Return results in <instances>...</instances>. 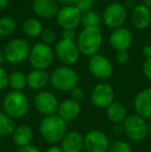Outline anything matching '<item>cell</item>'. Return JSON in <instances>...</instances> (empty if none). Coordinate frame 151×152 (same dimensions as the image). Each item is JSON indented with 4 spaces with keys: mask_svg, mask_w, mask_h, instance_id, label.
Returning <instances> with one entry per match:
<instances>
[{
    "mask_svg": "<svg viewBox=\"0 0 151 152\" xmlns=\"http://www.w3.org/2000/svg\"><path fill=\"white\" fill-rule=\"evenodd\" d=\"M66 124L57 114L46 116L39 122L38 132L42 140L51 145H56L61 142L67 132Z\"/></svg>",
    "mask_w": 151,
    "mask_h": 152,
    "instance_id": "6da1fadb",
    "label": "cell"
},
{
    "mask_svg": "<svg viewBox=\"0 0 151 152\" xmlns=\"http://www.w3.org/2000/svg\"><path fill=\"white\" fill-rule=\"evenodd\" d=\"M77 46L80 54L90 58L97 54L103 45V34L99 27H88L83 28L77 37Z\"/></svg>",
    "mask_w": 151,
    "mask_h": 152,
    "instance_id": "7a4b0ae2",
    "label": "cell"
},
{
    "mask_svg": "<svg viewBox=\"0 0 151 152\" xmlns=\"http://www.w3.org/2000/svg\"><path fill=\"white\" fill-rule=\"evenodd\" d=\"M2 109L5 114L12 119H20L25 117L29 112V99L22 91H10L3 97Z\"/></svg>",
    "mask_w": 151,
    "mask_h": 152,
    "instance_id": "3957f363",
    "label": "cell"
},
{
    "mask_svg": "<svg viewBox=\"0 0 151 152\" xmlns=\"http://www.w3.org/2000/svg\"><path fill=\"white\" fill-rule=\"evenodd\" d=\"M50 83L53 88L61 92H71L78 86L79 76L71 66H59L50 75Z\"/></svg>",
    "mask_w": 151,
    "mask_h": 152,
    "instance_id": "277c9868",
    "label": "cell"
},
{
    "mask_svg": "<svg viewBox=\"0 0 151 152\" xmlns=\"http://www.w3.org/2000/svg\"><path fill=\"white\" fill-rule=\"evenodd\" d=\"M122 127L124 134L131 142H142L148 137V121L136 113L126 117Z\"/></svg>",
    "mask_w": 151,
    "mask_h": 152,
    "instance_id": "5b68a950",
    "label": "cell"
},
{
    "mask_svg": "<svg viewBox=\"0 0 151 152\" xmlns=\"http://www.w3.org/2000/svg\"><path fill=\"white\" fill-rule=\"evenodd\" d=\"M28 60L33 69L46 70L52 65L54 60V52L50 45L37 42L30 48Z\"/></svg>",
    "mask_w": 151,
    "mask_h": 152,
    "instance_id": "8992f818",
    "label": "cell"
},
{
    "mask_svg": "<svg viewBox=\"0 0 151 152\" xmlns=\"http://www.w3.org/2000/svg\"><path fill=\"white\" fill-rule=\"evenodd\" d=\"M127 19V10L123 3L112 2L104 10L101 20L106 27L110 29H117L123 26Z\"/></svg>",
    "mask_w": 151,
    "mask_h": 152,
    "instance_id": "52a82bcc",
    "label": "cell"
},
{
    "mask_svg": "<svg viewBox=\"0 0 151 152\" xmlns=\"http://www.w3.org/2000/svg\"><path fill=\"white\" fill-rule=\"evenodd\" d=\"M3 52L5 61L12 64H20L28 59L30 47L23 38H14L7 42Z\"/></svg>",
    "mask_w": 151,
    "mask_h": 152,
    "instance_id": "ba28073f",
    "label": "cell"
},
{
    "mask_svg": "<svg viewBox=\"0 0 151 152\" xmlns=\"http://www.w3.org/2000/svg\"><path fill=\"white\" fill-rule=\"evenodd\" d=\"M88 70L94 78L106 81L113 76L114 66L109 58L97 53L89 58Z\"/></svg>",
    "mask_w": 151,
    "mask_h": 152,
    "instance_id": "9c48e42d",
    "label": "cell"
},
{
    "mask_svg": "<svg viewBox=\"0 0 151 152\" xmlns=\"http://www.w3.org/2000/svg\"><path fill=\"white\" fill-rule=\"evenodd\" d=\"M58 106V98L50 91H39L35 94L33 98V107L35 111L44 117L57 114Z\"/></svg>",
    "mask_w": 151,
    "mask_h": 152,
    "instance_id": "30bf717a",
    "label": "cell"
},
{
    "mask_svg": "<svg viewBox=\"0 0 151 152\" xmlns=\"http://www.w3.org/2000/svg\"><path fill=\"white\" fill-rule=\"evenodd\" d=\"M114 88L108 83H98L93 87L90 94V102L95 108L107 109L112 102H115Z\"/></svg>",
    "mask_w": 151,
    "mask_h": 152,
    "instance_id": "8fae6325",
    "label": "cell"
},
{
    "mask_svg": "<svg viewBox=\"0 0 151 152\" xmlns=\"http://www.w3.org/2000/svg\"><path fill=\"white\" fill-rule=\"evenodd\" d=\"M55 55L59 61L66 66L73 65L78 62L80 51L75 40H67L61 38L55 46Z\"/></svg>",
    "mask_w": 151,
    "mask_h": 152,
    "instance_id": "7c38bea8",
    "label": "cell"
},
{
    "mask_svg": "<svg viewBox=\"0 0 151 152\" xmlns=\"http://www.w3.org/2000/svg\"><path fill=\"white\" fill-rule=\"evenodd\" d=\"M110 144L109 137L101 130H89L84 136V149L87 152H108Z\"/></svg>",
    "mask_w": 151,
    "mask_h": 152,
    "instance_id": "4fadbf2b",
    "label": "cell"
},
{
    "mask_svg": "<svg viewBox=\"0 0 151 152\" xmlns=\"http://www.w3.org/2000/svg\"><path fill=\"white\" fill-rule=\"evenodd\" d=\"M81 18H82V12L75 5L63 6L57 14L56 21L63 30L67 29L75 30L81 24Z\"/></svg>",
    "mask_w": 151,
    "mask_h": 152,
    "instance_id": "5bb4252c",
    "label": "cell"
},
{
    "mask_svg": "<svg viewBox=\"0 0 151 152\" xmlns=\"http://www.w3.org/2000/svg\"><path fill=\"white\" fill-rule=\"evenodd\" d=\"M133 106L136 114L151 121V87L142 89L136 94Z\"/></svg>",
    "mask_w": 151,
    "mask_h": 152,
    "instance_id": "9a60e30c",
    "label": "cell"
},
{
    "mask_svg": "<svg viewBox=\"0 0 151 152\" xmlns=\"http://www.w3.org/2000/svg\"><path fill=\"white\" fill-rule=\"evenodd\" d=\"M109 42L113 50L116 52L127 51L133 42V34L129 29L125 28V27L114 29L110 34Z\"/></svg>",
    "mask_w": 151,
    "mask_h": 152,
    "instance_id": "2e32d148",
    "label": "cell"
},
{
    "mask_svg": "<svg viewBox=\"0 0 151 152\" xmlns=\"http://www.w3.org/2000/svg\"><path fill=\"white\" fill-rule=\"evenodd\" d=\"M81 104L73 98H65L59 102L57 115L66 123L75 121L81 114Z\"/></svg>",
    "mask_w": 151,
    "mask_h": 152,
    "instance_id": "e0dca14e",
    "label": "cell"
},
{
    "mask_svg": "<svg viewBox=\"0 0 151 152\" xmlns=\"http://www.w3.org/2000/svg\"><path fill=\"white\" fill-rule=\"evenodd\" d=\"M34 14L38 18L52 19L56 18L59 12V3L56 0H34L32 4Z\"/></svg>",
    "mask_w": 151,
    "mask_h": 152,
    "instance_id": "ac0fdd59",
    "label": "cell"
},
{
    "mask_svg": "<svg viewBox=\"0 0 151 152\" xmlns=\"http://www.w3.org/2000/svg\"><path fill=\"white\" fill-rule=\"evenodd\" d=\"M59 146L63 152H82L84 150V136L77 130L67 132Z\"/></svg>",
    "mask_w": 151,
    "mask_h": 152,
    "instance_id": "d6986e66",
    "label": "cell"
},
{
    "mask_svg": "<svg viewBox=\"0 0 151 152\" xmlns=\"http://www.w3.org/2000/svg\"><path fill=\"white\" fill-rule=\"evenodd\" d=\"M131 24L136 29L143 30L151 24V12L150 8L144 6L143 4L136 5L131 10Z\"/></svg>",
    "mask_w": 151,
    "mask_h": 152,
    "instance_id": "ffe728a7",
    "label": "cell"
},
{
    "mask_svg": "<svg viewBox=\"0 0 151 152\" xmlns=\"http://www.w3.org/2000/svg\"><path fill=\"white\" fill-rule=\"evenodd\" d=\"M33 138H34V132L31 126L28 124H20L16 125L15 130L12 134V139L14 144L19 148H22L25 146L32 145Z\"/></svg>",
    "mask_w": 151,
    "mask_h": 152,
    "instance_id": "44dd1931",
    "label": "cell"
},
{
    "mask_svg": "<svg viewBox=\"0 0 151 152\" xmlns=\"http://www.w3.org/2000/svg\"><path fill=\"white\" fill-rule=\"evenodd\" d=\"M27 86L35 91H42L50 83V75L46 70L33 69L27 75Z\"/></svg>",
    "mask_w": 151,
    "mask_h": 152,
    "instance_id": "7402d4cb",
    "label": "cell"
},
{
    "mask_svg": "<svg viewBox=\"0 0 151 152\" xmlns=\"http://www.w3.org/2000/svg\"><path fill=\"white\" fill-rule=\"evenodd\" d=\"M106 116L114 125H122L128 115L124 104L119 102H114L106 109Z\"/></svg>",
    "mask_w": 151,
    "mask_h": 152,
    "instance_id": "603a6c76",
    "label": "cell"
},
{
    "mask_svg": "<svg viewBox=\"0 0 151 152\" xmlns=\"http://www.w3.org/2000/svg\"><path fill=\"white\" fill-rule=\"evenodd\" d=\"M23 32L28 37H37L42 32V25L39 20L35 18H29L23 23Z\"/></svg>",
    "mask_w": 151,
    "mask_h": 152,
    "instance_id": "cb8c5ba5",
    "label": "cell"
},
{
    "mask_svg": "<svg viewBox=\"0 0 151 152\" xmlns=\"http://www.w3.org/2000/svg\"><path fill=\"white\" fill-rule=\"evenodd\" d=\"M16 127L15 120L7 114L0 111V138H6L12 134Z\"/></svg>",
    "mask_w": 151,
    "mask_h": 152,
    "instance_id": "d4e9b609",
    "label": "cell"
},
{
    "mask_svg": "<svg viewBox=\"0 0 151 152\" xmlns=\"http://www.w3.org/2000/svg\"><path fill=\"white\" fill-rule=\"evenodd\" d=\"M8 85L14 91H22L27 86V77L24 72L15 70L9 75Z\"/></svg>",
    "mask_w": 151,
    "mask_h": 152,
    "instance_id": "484cf974",
    "label": "cell"
},
{
    "mask_svg": "<svg viewBox=\"0 0 151 152\" xmlns=\"http://www.w3.org/2000/svg\"><path fill=\"white\" fill-rule=\"evenodd\" d=\"M81 24L84 26V28L88 27H98L101 24V17L95 10H88L82 14L81 18Z\"/></svg>",
    "mask_w": 151,
    "mask_h": 152,
    "instance_id": "4316f807",
    "label": "cell"
},
{
    "mask_svg": "<svg viewBox=\"0 0 151 152\" xmlns=\"http://www.w3.org/2000/svg\"><path fill=\"white\" fill-rule=\"evenodd\" d=\"M17 23L10 17H2L0 18V36H9L16 31Z\"/></svg>",
    "mask_w": 151,
    "mask_h": 152,
    "instance_id": "83f0119b",
    "label": "cell"
},
{
    "mask_svg": "<svg viewBox=\"0 0 151 152\" xmlns=\"http://www.w3.org/2000/svg\"><path fill=\"white\" fill-rule=\"evenodd\" d=\"M108 152H133L131 145L124 140H117L111 143Z\"/></svg>",
    "mask_w": 151,
    "mask_h": 152,
    "instance_id": "f1b7e54d",
    "label": "cell"
},
{
    "mask_svg": "<svg viewBox=\"0 0 151 152\" xmlns=\"http://www.w3.org/2000/svg\"><path fill=\"white\" fill-rule=\"evenodd\" d=\"M93 4H94V0H78L75 6L83 14L85 12L91 10Z\"/></svg>",
    "mask_w": 151,
    "mask_h": 152,
    "instance_id": "f546056e",
    "label": "cell"
},
{
    "mask_svg": "<svg viewBox=\"0 0 151 152\" xmlns=\"http://www.w3.org/2000/svg\"><path fill=\"white\" fill-rule=\"evenodd\" d=\"M55 32L52 29H46V30H42V34H40V38H42V42L47 45H50L51 42H53L55 40Z\"/></svg>",
    "mask_w": 151,
    "mask_h": 152,
    "instance_id": "4dcf8cb0",
    "label": "cell"
},
{
    "mask_svg": "<svg viewBox=\"0 0 151 152\" xmlns=\"http://www.w3.org/2000/svg\"><path fill=\"white\" fill-rule=\"evenodd\" d=\"M8 80L9 75L6 72V69L2 66H0V91L5 89L8 86Z\"/></svg>",
    "mask_w": 151,
    "mask_h": 152,
    "instance_id": "1f68e13d",
    "label": "cell"
},
{
    "mask_svg": "<svg viewBox=\"0 0 151 152\" xmlns=\"http://www.w3.org/2000/svg\"><path fill=\"white\" fill-rule=\"evenodd\" d=\"M84 97H85V91L83 90V88H81V87L77 86L76 88H74L73 90L71 91V98L77 100V102H80Z\"/></svg>",
    "mask_w": 151,
    "mask_h": 152,
    "instance_id": "d6a6232c",
    "label": "cell"
},
{
    "mask_svg": "<svg viewBox=\"0 0 151 152\" xmlns=\"http://www.w3.org/2000/svg\"><path fill=\"white\" fill-rule=\"evenodd\" d=\"M115 58H116V61L119 64H125L129 60V55L127 51H119V52H116Z\"/></svg>",
    "mask_w": 151,
    "mask_h": 152,
    "instance_id": "836d02e7",
    "label": "cell"
},
{
    "mask_svg": "<svg viewBox=\"0 0 151 152\" xmlns=\"http://www.w3.org/2000/svg\"><path fill=\"white\" fill-rule=\"evenodd\" d=\"M142 70H143V74L146 77V79L151 81V58L145 59L143 66H142Z\"/></svg>",
    "mask_w": 151,
    "mask_h": 152,
    "instance_id": "e575fe53",
    "label": "cell"
},
{
    "mask_svg": "<svg viewBox=\"0 0 151 152\" xmlns=\"http://www.w3.org/2000/svg\"><path fill=\"white\" fill-rule=\"evenodd\" d=\"M76 37L75 30H71V29H67V30L62 31V38L63 39L67 40H74Z\"/></svg>",
    "mask_w": 151,
    "mask_h": 152,
    "instance_id": "d590c367",
    "label": "cell"
},
{
    "mask_svg": "<svg viewBox=\"0 0 151 152\" xmlns=\"http://www.w3.org/2000/svg\"><path fill=\"white\" fill-rule=\"evenodd\" d=\"M17 152H42V151H40V149H38L37 147L33 146V145H29V146L19 148Z\"/></svg>",
    "mask_w": 151,
    "mask_h": 152,
    "instance_id": "8d00e7d4",
    "label": "cell"
},
{
    "mask_svg": "<svg viewBox=\"0 0 151 152\" xmlns=\"http://www.w3.org/2000/svg\"><path fill=\"white\" fill-rule=\"evenodd\" d=\"M142 55L145 57V59L151 58V45H145L142 48Z\"/></svg>",
    "mask_w": 151,
    "mask_h": 152,
    "instance_id": "74e56055",
    "label": "cell"
},
{
    "mask_svg": "<svg viewBox=\"0 0 151 152\" xmlns=\"http://www.w3.org/2000/svg\"><path fill=\"white\" fill-rule=\"evenodd\" d=\"M58 3L62 4L63 6H73V5H76L77 1L78 0H56Z\"/></svg>",
    "mask_w": 151,
    "mask_h": 152,
    "instance_id": "f35d334b",
    "label": "cell"
},
{
    "mask_svg": "<svg viewBox=\"0 0 151 152\" xmlns=\"http://www.w3.org/2000/svg\"><path fill=\"white\" fill-rule=\"evenodd\" d=\"M44 152H63L61 147L59 145H51L49 148H47V150Z\"/></svg>",
    "mask_w": 151,
    "mask_h": 152,
    "instance_id": "ab89813d",
    "label": "cell"
},
{
    "mask_svg": "<svg viewBox=\"0 0 151 152\" xmlns=\"http://www.w3.org/2000/svg\"><path fill=\"white\" fill-rule=\"evenodd\" d=\"M113 132L116 136H122V134H124L122 125H115L113 128Z\"/></svg>",
    "mask_w": 151,
    "mask_h": 152,
    "instance_id": "60d3db41",
    "label": "cell"
},
{
    "mask_svg": "<svg viewBox=\"0 0 151 152\" xmlns=\"http://www.w3.org/2000/svg\"><path fill=\"white\" fill-rule=\"evenodd\" d=\"M123 5L126 7V10H127V8H131V10H133V8L136 6L135 5V1H133V0H125V2L123 3Z\"/></svg>",
    "mask_w": 151,
    "mask_h": 152,
    "instance_id": "b9f144b4",
    "label": "cell"
},
{
    "mask_svg": "<svg viewBox=\"0 0 151 152\" xmlns=\"http://www.w3.org/2000/svg\"><path fill=\"white\" fill-rule=\"evenodd\" d=\"M8 3H9V0H0V12L7 8Z\"/></svg>",
    "mask_w": 151,
    "mask_h": 152,
    "instance_id": "7bdbcfd3",
    "label": "cell"
},
{
    "mask_svg": "<svg viewBox=\"0 0 151 152\" xmlns=\"http://www.w3.org/2000/svg\"><path fill=\"white\" fill-rule=\"evenodd\" d=\"M5 61V56H4V52L0 50V66H2L3 62Z\"/></svg>",
    "mask_w": 151,
    "mask_h": 152,
    "instance_id": "ee69618b",
    "label": "cell"
},
{
    "mask_svg": "<svg viewBox=\"0 0 151 152\" xmlns=\"http://www.w3.org/2000/svg\"><path fill=\"white\" fill-rule=\"evenodd\" d=\"M143 5L148 8H150L151 7V0H143Z\"/></svg>",
    "mask_w": 151,
    "mask_h": 152,
    "instance_id": "f6af8a7d",
    "label": "cell"
},
{
    "mask_svg": "<svg viewBox=\"0 0 151 152\" xmlns=\"http://www.w3.org/2000/svg\"><path fill=\"white\" fill-rule=\"evenodd\" d=\"M148 138L151 140V121L148 122Z\"/></svg>",
    "mask_w": 151,
    "mask_h": 152,
    "instance_id": "bcb514c9",
    "label": "cell"
},
{
    "mask_svg": "<svg viewBox=\"0 0 151 152\" xmlns=\"http://www.w3.org/2000/svg\"><path fill=\"white\" fill-rule=\"evenodd\" d=\"M2 138H0V149H1V147H2V140H1Z\"/></svg>",
    "mask_w": 151,
    "mask_h": 152,
    "instance_id": "7dc6e473",
    "label": "cell"
}]
</instances>
